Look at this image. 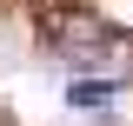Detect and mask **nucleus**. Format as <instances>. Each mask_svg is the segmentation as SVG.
Segmentation results:
<instances>
[{
    "label": "nucleus",
    "instance_id": "1",
    "mask_svg": "<svg viewBox=\"0 0 133 126\" xmlns=\"http://www.w3.org/2000/svg\"><path fill=\"white\" fill-rule=\"evenodd\" d=\"M127 86H133V80H107V73H73V86H66V106H73V113H113Z\"/></svg>",
    "mask_w": 133,
    "mask_h": 126
}]
</instances>
